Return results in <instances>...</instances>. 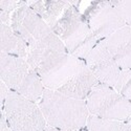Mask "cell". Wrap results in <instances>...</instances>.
Listing matches in <instances>:
<instances>
[{"mask_svg":"<svg viewBox=\"0 0 131 131\" xmlns=\"http://www.w3.org/2000/svg\"><path fill=\"white\" fill-rule=\"evenodd\" d=\"M47 126L61 131H78L86 128L90 113L83 100L46 89L38 103Z\"/></svg>","mask_w":131,"mask_h":131,"instance_id":"2","label":"cell"},{"mask_svg":"<svg viewBox=\"0 0 131 131\" xmlns=\"http://www.w3.org/2000/svg\"><path fill=\"white\" fill-rule=\"evenodd\" d=\"M110 2L123 18L125 24L131 27V0H113Z\"/></svg>","mask_w":131,"mask_h":131,"instance_id":"15","label":"cell"},{"mask_svg":"<svg viewBox=\"0 0 131 131\" xmlns=\"http://www.w3.org/2000/svg\"><path fill=\"white\" fill-rule=\"evenodd\" d=\"M12 131H45L47 123L38 103L10 90L2 110Z\"/></svg>","mask_w":131,"mask_h":131,"instance_id":"7","label":"cell"},{"mask_svg":"<svg viewBox=\"0 0 131 131\" xmlns=\"http://www.w3.org/2000/svg\"><path fill=\"white\" fill-rule=\"evenodd\" d=\"M45 131H61V130H58V129H56V128H52V127L47 126V128H46Z\"/></svg>","mask_w":131,"mask_h":131,"instance_id":"17","label":"cell"},{"mask_svg":"<svg viewBox=\"0 0 131 131\" xmlns=\"http://www.w3.org/2000/svg\"><path fill=\"white\" fill-rule=\"evenodd\" d=\"M50 28L63 42L68 53L81 60H85L99 42L83 14L71 2Z\"/></svg>","mask_w":131,"mask_h":131,"instance_id":"4","label":"cell"},{"mask_svg":"<svg viewBox=\"0 0 131 131\" xmlns=\"http://www.w3.org/2000/svg\"><path fill=\"white\" fill-rule=\"evenodd\" d=\"M84 61L100 83L116 88L123 69L114 61L102 40L96 43Z\"/></svg>","mask_w":131,"mask_h":131,"instance_id":"9","label":"cell"},{"mask_svg":"<svg viewBox=\"0 0 131 131\" xmlns=\"http://www.w3.org/2000/svg\"><path fill=\"white\" fill-rule=\"evenodd\" d=\"M85 129L86 131H131V124L89 115Z\"/></svg>","mask_w":131,"mask_h":131,"instance_id":"13","label":"cell"},{"mask_svg":"<svg viewBox=\"0 0 131 131\" xmlns=\"http://www.w3.org/2000/svg\"><path fill=\"white\" fill-rule=\"evenodd\" d=\"M78 131H86V129H82V130H78Z\"/></svg>","mask_w":131,"mask_h":131,"instance_id":"19","label":"cell"},{"mask_svg":"<svg viewBox=\"0 0 131 131\" xmlns=\"http://www.w3.org/2000/svg\"><path fill=\"white\" fill-rule=\"evenodd\" d=\"M26 61L34 68L46 89L85 101L100 82L84 60L66 50L45 49L28 52Z\"/></svg>","mask_w":131,"mask_h":131,"instance_id":"1","label":"cell"},{"mask_svg":"<svg viewBox=\"0 0 131 131\" xmlns=\"http://www.w3.org/2000/svg\"><path fill=\"white\" fill-rule=\"evenodd\" d=\"M4 131H12V130H10V129L8 128V129H6V130H4Z\"/></svg>","mask_w":131,"mask_h":131,"instance_id":"18","label":"cell"},{"mask_svg":"<svg viewBox=\"0 0 131 131\" xmlns=\"http://www.w3.org/2000/svg\"><path fill=\"white\" fill-rule=\"evenodd\" d=\"M26 3L45 21L49 27L53 25V23L58 20L64 9L69 4L68 1H62V0H41V1Z\"/></svg>","mask_w":131,"mask_h":131,"instance_id":"12","label":"cell"},{"mask_svg":"<svg viewBox=\"0 0 131 131\" xmlns=\"http://www.w3.org/2000/svg\"><path fill=\"white\" fill-rule=\"evenodd\" d=\"M122 69H131V27L124 26L102 40Z\"/></svg>","mask_w":131,"mask_h":131,"instance_id":"10","label":"cell"},{"mask_svg":"<svg viewBox=\"0 0 131 131\" xmlns=\"http://www.w3.org/2000/svg\"><path fill=\"white\" fill-rule=\"evenodd\" d=\"M0 47L1 52L26 59L27 45L24 40L17 35L7 24H0Z\"/></svg>","mask_w":131,"mask_h":131,"instance_id":"11","label":"cell"},{"mask_svg":"<svg viewBox=\"0 0 131 131\" xmlns=\"http://www.w3.org/2000/svg\"><path fill=\"white\" fill-rule=\"evenodd\" d=\"M10 91V89L5 85L4 82H0V95H1V106L4 104V101L6 99V96L8 94V92Z\"/></svg>","mask_w":131,"mask_h":131,"instance_id":"16","label":"cell"},{"mask_svg":"<svg viewBox=\"0 0 131 131\" xmlns=\"http://www.w3.org/2000/svg\"><path fill=\"white\" fill-rule=\"evenodd\" d=\"M85 102L90 115L131 124V102L110 86L99 83Z\"/></svg>","mask_w":131,"mask_h":131,"instance_id":"6","label":"cell"},{"mask_svg":"<svg viewBox=\"0 0 131 131\" xmlns=\"http://www.w3.org/2000/svg\"><path fill=\"white\" fill-rule=\"evenodd\" d=\"M0 78L12 91L36 103L45 90L40 75L24 58L0 52Z\"/></svg>","mask_w":131,"mask_h":131,"instance_id":"5","label":"cell"},{"mask_svg":"<svg viewBox=\"0 0 131 131\" xmlns=\"http://www.w3.org/2000/svg\"><path fill=\"white\" fill-rule=\"evenodd\" d=\"M92 34L101 41L126 26L123 18L110 1L91 2L83 14Z\"/></svg>","mask_w":131,"mask_h":131,"instance_id":"8","label":"cell"},{"mask_svg":"<svg viewBox=\"0 0 131 131\" xmlns=\"http://www.w3.org/2000/svg\"><path fill=\"white\" fill-rule=\"evenodd\" d=\"M115 90L131 102V69H123Z\"/></svg>","mask_w":131,"mask_h":131,"instance_id":"14","label":"cell"},{"mask_svg":"<svg viewBox=\"0 0 131 131\" xmlns=\"http://www.w3.org/2000/svg\"><path fill=\"white\" fill-rule=\"evenodd\" d=\"M9 26L26 43L27 53L45 49L66 50L47 23L24 1H20L13 13Z\"/></svg>","mask_w":131,"mask_h":131,"instance_id":"3","label":"cell"}]
</instances>
